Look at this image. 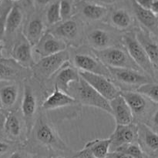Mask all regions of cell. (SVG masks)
I'll return each instance as SVG.
<instances>
[{
	"label": "cell",
	"mask_w": 158,
	"mask_h": 158,
	"mask_svg": "<svg viewBox=\"0 0 158 158\" xmlns=\"http://www.w3.org/2000/svg\"><path fill=\"white\" fill-rule=\"evenodd\" d=\"M68 94L73 97L77 102L81 104L98 108L110 115L112 114L110 101L100 95L81 77L77 83H74L73 88L71 86L69 87Z\"/></svg>",
	"instance_id": "1"
},
{
	"label": "cell",
	"mask_w": 158,
	"mask_h": 158,
	"mask_svg": "<svg viewBox=\"0 0 158 158\" xmlns=\"http://www.w3.org/2000/svg\"><path fill=\"white\" fill-rule=\"evenodd\" d=\"M93 52L107 67L125 68L142 71L129 55L124 46H111L102 50H94ZM143 72V71H142Z\"/></svg>",
	"instance_id": "2"
},
{
	"label": "cell",
	"mask_w": 158,
	"mask_h": 158,
	"mask_svg": "<svg viewBox=\"0 0 158 158\" xmlns=\"http://www.w3.org/2000/svg\"><path fill=\"white\" fill-rule=\"evenodd\" d=\"M121 41L123 46L140 69L152 79L154 78L155 69L153 67L146 51L137 40L135 32L123 34L121 36Z\"/></svg>",
	"instance_id": "3"
},
{
	"label": "cell",
	"mask_w": 158,
	"mask_h": 158,
	"mask_svg": "<svg viewBox=\"0 0 158 158\" xmlns=\"http://www.w3.org/2000/svg\"><path fill=\"white\" fill-rule=\"evenodd\" d=\"M69 58L70 56L67 49L41 58L32 68L34 73L40 80H49L69 63Z\"/></svg>",
	"instance_id": "4"
},
{
	"label": "cell",
	"mask_w": 158,
	"mask_h": 158,
	"mask_svg": "<svg viewBox=\"0 0 158 158\" xmlns=\"http://www.w3.org/2000/svg\"><path fill=\"white\" fill-rule=\"evenodd\" d=\"M79 73L82 79H83L108 101H111L121 94V89L111 80V79L104 76L83 71H79Z\"/></svg>",
	"instance_id": "5"
},
{
	"label": "cell",
	"mask_w": 158,
	"mask_h": 158,
	"mask_svg": "<svg viewBox=\"0 0 158 158\" xmlns=\"http://www.w3.org/2000/svg\"><path fill=\"white\" fill-rule=\"evenodd\" d=\"M111 75V80L123 86L135 87V90L143 85L152 83L151 77L142 71L125 68L108 67Z\"/></svg>",
	"instance_id": "6"
},
{
	"label": "cell",
	"mask_w": 158,
	"mask_h": 158,
	"mask_svg": "<svg viewBox=\"0 0 158 158\" xmlns=\"http://www.w3.org/2000/svg\"><path fill=\"white\" fill-rule=\"evenodd\" d=\"M73 64L80 71L104 76L111 79L110 73L106 65L103 64L96 56L87 53H77L73 57Z\"/></svg>",
	"instance_id": "7"
},
{
	"label": "cell",
	"mask_w": 158,
	"mask_h": 158,
	"mask_svg": "<svg viewBox=\"0 0 158 158\" xmlns=\"http://www.w3.org/2000/svg\"><path fill=\"white\" fill-rule=\"evenodd\" d=\"M139 137L138 126L134 123L128 125H117L112 135L110 152L117 151L126 145L134 143Z\"/></svg>",
	"instance_id": "8"
},
{
	"label": "cell",
	"mask_w": 158,
	"mask_h": 158,
	"mask_svg": "<svg viewBox=\"0 0 158 158\" xmlns=\"http://www.w3.org/2000/svg\"><path fill=\"white\" fill-rule=\"evenodd\" d=\"M35 139L45 146L50 147L59 150H66L65 143L59 138L55 131L42 118H40L35 123Z\"/></svg>",
	"instance_id": "9"
},
{
	"label": "cell",
	"mask_w": 158,
	"mask_h": 158,
	"mask_svg": "<svg viewBox=\"0 0 158 158\" xmlns=\"http://www.w3.org/2000/svg\"><path fill=\"white\" fill-rule=\"evenodd\" d=\"M35 52L41 58L54 55L66 50L67 45L66 42L54 35L52 32H45L44 35L35 46Z\"/></svg>",
	"instance_id": "10"
},
{
	"label": "cell",
	"mask_w": 158,
	"mask_h": 158,
	"mask_svg": "<svg viewBox=\"0 0 158 158\" xmlns=\"http://www.w3.org/2000/svg\"><path fill=\"white\" fill-rule=\"evenodd\" d=\"M12 60L24 68H33L35 62L32 55V46L23 35L15 42L11 52Z\"/></svg>",
	"instance_id": "11"
},
{
	"label": "cell",
	"mask_w": 158,
	"mask_h": 158,
	"mask_svg": "<svg viewBox=\"0 0 158 158\" xmlns=\"http://www.w3.org/2000/svg\"><path fill=\"white\" fill-rule=\"evenodd\" d=\"M21 108L26 123L27 135H29L33 127V120L36 111V99L32 87L27 83L25 84L24 86V94Z\"/></svg>",
	"instance_id": "12"
},
{
	"label": "cell",
	"mask_w": 158,
	"mask_h": 158,
	"mask_svg": "<svg viewBox=\"0 0 158 158\" xmlns=\"http://www.w3.org/2000/svg\"><path fill=\"white\" fill-rule=\"evenodd\" d=\"M111 115L114 117L117 125H128L134 122V116L129 105L121 95L110 101Z\"/></svg>",
	"instance_id": "13"
},
{
	"label": "cell",
	"mask_w": 158,
	"mask_h": 158,
	"mask_svg": "<svg viewBox=\"0 0 158 158\" xmlns=\"http://www.w3.org/2000/svg\"><path fill=\"white\" fill-rule=\"evenodd\" d=\"M77 103L78 102L73 97L61 90L55 85L52 94L48 96L42 103V108L46 110H52L74 105Z\"/></svg>",
	"instance_id": "14"
},
{
	"label": "cell",
	"mask_w": 158,
	"mask_h": 158,
	"mask_svg": "<svg viewBox=\"0 0 158 158\" xmlns=\"http://www.w3.org/2000/svg\"><path fill=\"white\" fill-rule=\"evenodd\" d=\"M55 85L61 90L69 92L71 83H77L80 76L77 68H73L68 63L55 74Z\"/></svg>",
	"instance_id": "15"
},
{
	"label": "cell",
	"mask_w": 158,
	"mask_h": 158,
	"mask_svg": "<svg viewBox=\"0 0 158 158\" xmlns=\"http://www.w3.org/2000/svg\"><path fill=\"white\" fill-rule=\"evenodd\" d=\"M86 39L94 50H102L114 46L113 35L103 29H95L89 31L86 35Z\"/></svg>",
	"instance_id": "16"
},
{
	"label": "cell",
	"mask_w": 158,
	"mask_h": 158,
	"mask_svg": "<svg viewBox=\"0 0 158 158\" xmlns=\"http://www.w3.org/2000/svg\"><path fill=\"white\" fill-rule=\"evenodd\" d=\"M135 33L138 41L146 51L153 67L158 70V43L151 37L149 32L140 29Z\"/></svg>",
	"instance_id": "17"
},
{
	"label": "cell",
	"mask_w": 158,
	"mask_h": 158,
	"mask_svg": "<svg viewBox=\"0 0 158 158\" xmlns=\"http://www.w3.org/2000/svg\"><path fill=\"white\" fill-rule=\"evenodd\" d=\"M50 32L64 42L76 41L81 34L79 24L77 21L73 19L65 20Z\"/></svg>",
	"instance_id": "18"
},
{
	"label": "cell",
	"mask_w": 158,
	"mask_h": 158,
	"mask_svg": "<svg viewBox=\"0 0 158 158\" xmlns=\"http://www.w3.org/2000/svg\"><path fill=\"white\" fill-rule=\"evenodd\" d=\"M120 95L129 105L134 116H140L144 114L148 108L146 97L136 90H121Z\"/></svg>",
	"instance_id": "19"
},
{
	"label": "cell",
	"mask_w": 158,
	"mask_h": 158,
	"mask_svg": "<svg viewBox=\"0 0 158 158\" xmlns=\"http://www.w3.org/2000/svg\"><path fill=\"white\" fill-rule=\"evenodd\" d=\"M134 12L138 21L154 35H158V18L151 10L140 7L134 2Z\"/></svg>",
	"instance_id": "20"
},
{
	"label": "cell",
	"mask_w": 158,
	"mask_h": 158,
	"mask_svg": "<svg viewBox=\"0 0 158 158\" xmlns=\"http://www.w3.org/2000/svg\"><path fill=\"white\" fill-rule=\"evenodd\" d=\"M44 24L39 18L31 19L24 28L23 35L32 46H35L44 35Z\"/></svg>",
	"instance_id": "21"
},
{
	"label": "cell",
	"mask_w": 158,
	"mask_h": 158,
	"mask_svg": "<svg viewBox=\"0 0 158 158\" xmlns=\"http://www.w3.org/2000/svg\"><path fill=\"white\" fill-rule=\"evenodd\" d=\"M26 69L14 60H0V81L12 80L19 78L23 74L22 69Z\"/></svg>",
	"instance_id": "22"
},
{
	"label": "cell",
	"mask_w": 158,
	"mask_h": 158,
	"mask_svg": "<svg viewBox=\"0 0 158 158\" xmlns=\"http://www.w3.org/2000/svg\"><path fill=\"white\" fill-rule=\"evenodd\" d=\"M110 138L96 139L86 143L83 149L89 151L97 158H106L110 152Z\"/></svg>",
	"instance_id": "23"
},
{
	"label": "cell",
	"mask_w": 158,
	"mask_h": 158,
	"mask_svg": "<svg viewBox=\"0 0 158 158\" xmlns=\"http://www.w3.org/2000/svg\"><path fill=\"white\" fill-rule=\"evenodd\" d=\"M23 20V12L18 6H13L9 9L6 19V35L14 33L21 26Z\"/></svg>",
	"instance_id": "24"
},
{
	"label": "cell",
	"mask_w": 158,
	"mask_h": 158,
	"mask_svg": "<svg viewBox=\"0 0 158 158\" xmlns=\"http://www.w3.org/2000/svg\"><path fill=\"white\" fill-rule=\"evenodd\" d=\"M138 129L139 134H141V139L147 148L153 152L157 151L158 150L157 133L144 123L138 127Z\"/></svg>",
	"instance_id": "25"
},
{
	"label": "cell",
	"mask_w": 158,
	"mask_h": 158,
	"mask_svg": "<svg viewBox=\"0 0 158 158\" xmlns=\"http://www.w3.org/2000/svg\"><path fill=\"white\" fill-rule=\"evenodd\" d=\"M19 95L18 86L15 84L6 85L0 89V103L6 108L12 107Z\"/></svg>",
	"instance_id": "26"
},
{
	"label": "cell",
	"mask_w": 158,
	"mask_h": 158,
	"mask_svg": "<svg viewBox=\"0 0 158 158\" xmlns=\"http://www.w3.org/2000/svg\"><path fill=\"white\" fill-rule=\"evenodd\" d=\"M111 22L117 29H127L131 26L132 19L127 11L123 9H118L112 14Z\"/></svg>",
	"instance_id": "27"
},
{
	"label": "cell",
	"mask_w": 158,
	"mask_h": 158,
	"mask_svg": "<svg viewBox=\"0 0 158 158\" xmlns=\"http://www.w3.org/2000/svg\"><path fill=\"white\" fill-rule=\"evenodd\" d=\"M106 7L97 4H87L83 7V14L86 19L90 20H99L106 15Z\"/></svg>",
	"instance_id": "28"
},
{
	"label": "cell",
	"mask_w": 158,
	"mask_h": 158,
	"mask_svg": "<svg viewBox=\"0 0 158 158\" xmlns=\"http://www.w3.org/2000/svg\"><path fill=\"white\" fill-rule=\"evenodd\" d=\"M4 129L12 137H17L19 136L21 133V123L16 114L12 112L9 113Z\"/></svg>",
	"instance_id": "29"
},
{
	"label": "cell",
	"mask_w": 158,
	"mask_h": 158,
	"mask_svg": "<svg viewBox=\"0 0 158 158\" xmlns=\"http://www.w3.org/2000/svg\"><path fill=\"white\" fill-rule=\"evenodd\" d=\"M60 0L54 1L49 5L47 11H46V20L48 24L56 25L63 21L60 15Z\"/></svg>",
	"instance_id": "30"
},
{
	"label": "cell",
	"mask_w": 158,
	"mask_h": 158,
	"mask_svg": "<svg viewBox=\"0 0 158 158\" xmlns=\"http://www.w3.org/2000/svg\"><path fill=\"white\" fill-rule=\"evenodd\" d=\"M155 103H158V83L152 82L148 84L143 85L136 89Z\"/></svg>",
	"instance_id": "31"
},
{
	"label": "cell",
	"mask_w": 158,
	"mask_h": 158,
	"mask_svg": "<svg viewBox=\"0 0 158 158\" xmlns=\"http://www.w3.org/2000/svg\"><path fill=\"white\" fill-rule=\"evenodd\" d=\"M115 151H121L128 154L133 158H143V152L140 145L136 143H131V144L126 145L122 148H119Z\"/></svg>",
	"instance_id": "32"
},
{
	"label": "cell",
	"mask_w": 158,
	"mask_h": 158,
	"mask_svg": "<svg viewBox=\"0 0 158 158\" xmlns=\"http://www.w3.org/2000/svg\"><path fill=\"white\" fill-rule=\"evenodd\" d=\"M60 15L62 20H67L72 12V6L67 0H60Z\"/></svg>",
	"instance_id": "33"
},
{
	"label": "cell",
	"mask_w": 158,
	"mask_h": 158,
	"mask_svg": "<svg viewBox=\"0 0 158 158\" xmlns=\"http://www.w3.org/2000/svg\"><path fill=\"white\" fill-rule=\"evenodd\" d=\"M9 9L3 11L2 13L0 14V43L2 41L5 35H6V19H7L8 13H9Z\"/></svg>",
	"instance_id": "34"
},
{
	"label": "cell",
	"mask_w": 158,
	"mask_h": 158,
	"mask_svg": "<svg viewBox=\"0 0 158 158\" xmlns=\"http://www.w3.org/2000/svg\"><path fill=\"white\" fill-rule=\"evenodd\" d=\"M135 2L143 9L151 10L154 0H136Z\"/></svg>",
	"instance_id": "35"
},
{
	"label": "cell",
	"mask_w": 158,
	"mask_h": 158,
	"mask_svg": "<svg viewBox=\"0 0 158 158\" xmlns=\"http://www.w3.org/2000/svg\"><path fill=\"white\" fill-rule=\"evenodd\" d=\"M106 158H133L128 154L121 151H111L109 153Z\"/></svg>",
	"instance_id": "36"
},
{
	"label": "cell",
	"mask_w": 158,
	"mask_h": 158,
	"mask_svg": "<svg viewBox=\"0 0 158 158\" xmlns=\"http://www.w3.org/2000/svg\"><path fill=\"white\" fill-rule=\"evenodd\" d=\"M9 113H6V111L0 107V131L5 128L6 119H7Z\"/></svg>",
	"instance_id": "37"
},
{
	"label": "cell",
	"mask_w": 158,
	"mask_h": 158,
	"mask_svg": "<svg viewBox=\"0 0 158 158\" xmlns=\"http://www.w3.org/2000/svg\"><path fill=\"white\" fill-rule=\"evenodd\" d=\"M75 158H97V157H94V156L93 155V154H91L89 151L83 149L80 151H79V152L76 154Z\"/></svg>",
	"instance_id": "38"
},
{
	"label": "cell",
	"mask_w": 158,
	"mask_h": 158,
	"mask_svg": "<svg viewBox=\"0 0 158 158\" xmlns=\"http://www.w3.org/2000/svg\"><path fill=\"white\" fill-rule=\"evenodd\" d=\"M151 123H152L153 127L158 129V109L153 114L152 117H151Z\"/></svg>",
	"instance_id": "39"
},
{
	"label": "cell",
	"mask_w": 158,
	"mask_h": 158,
	"mask_svg": "<svg viewBox=\"0 0 158 158\" xmlns=\"http://www.w3.org/2000/svg\"><path fill=\"white\" fill-rule=\"evenodd\" d=\"M9 146L6 143L2 141H0V154L6 153L9 150Z\"/></svg>",
	"instance_id": "40"
},
{
	"label": "cell",
	"mask_w": 158,
	"mask_h": 158,
	"mask_svg": "<svg viewBox=\"0 0 158 158\" xmlns=\"http://www.w3.org/2000/svg\"><path fill=\"white\" fill-rule=\"evenodd\" d=\"M36 4L40 6H45L48 5L49 3L52 2V0H35Z\"/></svg>",
	"instance_id": "41"
},
{
	"label": "cell",
	"mask_w": 158,
	"mask_h": 158,
	"mask_svg": "<svg viewBox=\"0 0 158 158\" xmlns=\"http://www.w3.org/2000/svg\"><path fill=\"white\" fill-rule=\"evenodd\" d=\"M151 11H152V12L157 16L158 15V0H154V4H153Z\"/></svg>",
	"instance_id": "42"
},
{
	"label": "cell",
	"mask_w": 158,
	"mask_h": 158,
	"mask_svg": "<svg viewBox=\"0 0 158 158\" xmlns=\"http://www.w3.org/2000/svg\"><path fill=\"white\" fill-rule=\"evenodd\" d=\"M8 158H23V157H22V155L19 154V153L15 152V153H13L12 155L9 156V157Z\"/></svg>",
	"instance_id": "43"
},
{
	"label": "cell",
	"mask_w": 158,
	"mask_h": 158,
	"mask_svg": "<svg viewBox=\"0 0 158 158\" xmlns=\"http://www.w3.org/2000/svg\"><path fill=\"white\" fill-rule=\"evenodd\" d=\"M98 1L102 3H105V4H112L116 0H98Z\"/></svg>",
	"instance_id": "44"
},
{
	"label": "cell",
	"mask_w": 158,
	"mask_h": 158,
	"mask_svg": "<svg viewBox=\"0 0 158 158\" xmlns=\"http://www.w3.org/2000/svg\"><path fill=\"white\" fill-rule=\"evenodd\" d=\"M3 49H4V46L0 43V60L3 59V53H2Z\"/></svg>",
	"instance_id": "45"
},
{
	"label": "cell",
	"mask_w": 158,
	"mask_h": 158,
	"mask_svg": "<svg viewBox=\"0 0 158 158\" xmlns=\"http://www.w3.org/2000/svg\"><path fill=\"white\" fill-rule=\"evenodd\" d=\"M25 1H26V2L27 3V4L31 5V4H32V3H33L34 0H25Z\"/></svg>",
	"instance_id": "46"
},
{
	"label": "cell",
	"mask_w": 158,
	"mask_h": 158,
	"mask_svg": "<svg viewBox=\"0 0 158 158\" xmlns=\"http://www.w3.org/2000/svg\"><path fill=\"white\" fill-rule=\"evenodd\" d=\"M52 158H66V157H61V156H57V157H52Z\"/></svg>",
	"instance_id": "47"
},
{
	"label": "cell",
	"mask_w": 158,
	"mask_h": 158,
	"mask_svg": "<svg viewBox=\"0 0 158 158\" xmlns=\"http://www.w3.org/2000/svg\"><path fill=\"white\" fill-rule=\"evenodd\" d=\"M37 158H48V157H39Z\"/></svg>",
	"instance_id": "48"
},
{
	"label": "cell",
	"mask_w": 158,
	"mask_h": 158,
	"mask_svg": "<svg viewBox=\"0 0 158 158\" xmlns=\"http://www.w3.org/2000/svg\"><path fill=\"white\" fill-rule=\"evenodd\" d=\"M12 1H13V2H18V1H19V0H12Z\"/></svg>",
	"instance_id": "49"
},
{
	"label": "cell",
	"mask_w": 158,
	"mask_h": 158,
	"mask_svg": "<svg viewBox=\"0 0 158 158\" xmlns=\"http://www.w3.org/2000/svg\"><path fill=\"white\" fill-rule=\"evenodd\" d=\"M1 1H2V0H0V2H1Z\"/></svg>",
	"instance_id": "50"
}]
</instances>
